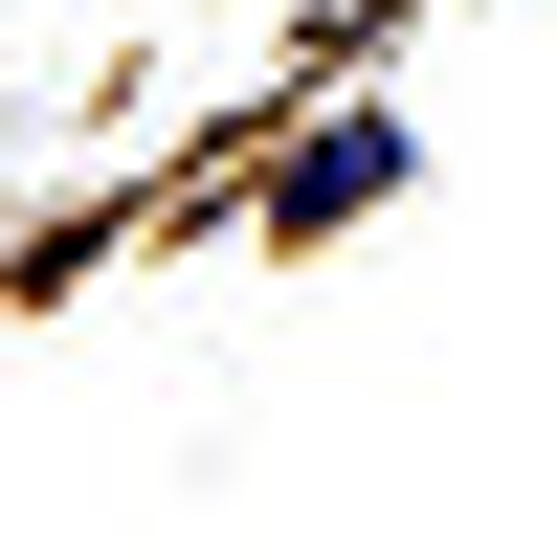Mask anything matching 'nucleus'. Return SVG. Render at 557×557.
Masks as SVG:
<instances>
[{"label":"nucleus","mask_w":557,"mask_h":557,"mask_svg":"<svg viewBox=\"0 0 557 557\" xmlns=\"http://www.w3.org/2000/svg\"><path fill=\"white\" fill-rule=\"evenodd\" d=\"M380 178H401V112H335L290 178H268V223H335V201H380Z\"/></svg>","instance_id":"nucleus-1"}]
</instances>
